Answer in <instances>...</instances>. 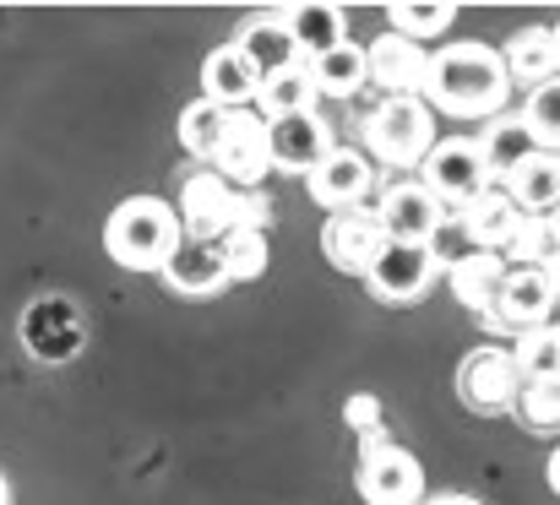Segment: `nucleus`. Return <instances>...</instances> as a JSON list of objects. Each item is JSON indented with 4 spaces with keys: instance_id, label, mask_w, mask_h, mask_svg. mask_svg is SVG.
<instances>
[{
    "instance_id": "dca6fc26",
    "label": "nucleus",
    "mask_w": 560,
    "mask_h": 505,
    "mask_svg": "<svg viewBox=\"0 0 560 505\" xmlns=\"http://www.w3.org/2000/svg\"><path fill=\"white\" fill-rule=\"evenodd\" d=\"M322 250H327V261H332L338 272L365 278L371 261L386 250V228H381V218H375L371 207H360V212H332V218L322 223Z\"/></svg>"
},
{
    "instance_id": "aec40b11",
    "label": "nucleus",
    "mask_w": 560,
    "mask_h": 505,
    "mask_svg": "<svg viewBox=\"0 0 560 505\" xmlns=\"http://www.w3.org/2000/svg\"><path fill=\"white\" fill-rule=\"evenodd\" d=\"M474 148H479V158H485L490 185H501L512 168H523L534 153H545V148H539V137L523 126V115H495V120L474 137Z\"/></svg>"
},
{
    "instance_id": "412c9836",
    "label": "nucleus",
    "mask_w": 560,
    "mask_h": 505,
    "mask_svg": "<svg viewBox=\"0 0 560 505\" xmlns=\"http://www.w3.org/2000/svg\"><path fill=\"white\" fill-rule=\"evenodd\" d=\"M457 223H463V234H468V245L474 250H495L501 256V245L512 239V228L523 223V212L512 207V196L501 190V185H490V190H479L463 212H452Z\"/></svg>"
},
{
    "instance_id": "f03ea898",
    "label": "nucleus",
    "mask_w": 560,
    "mask_h": 505,
    "mask_svg": "<svg viewBox=\"0 0 560 505\" xmlns=\"http://www.w3.org/2000/svg\"><path fill=\"white\" fill-rule=\"evenodd\" d=\"M175 218H180V239L212 245L229 228H267L272 201H267V190H240V185H223L212 168H196L180 185Z\"/></svg>"
},
{
    "instance_id": "9d476101",
    "label": "nucleus",
    "mask_w": 560,
    "mask_h": 505,
    "mask_svg": "<svg viewBox=\"0 0 560 505\" xmlns=\"http://www.w3.org/2000/svg\"><path fill=\"white\" fill-rule=\"evenodd\" d=\"M212 174L223 179V185H240V190H261V179H267V120L256 115V109H234L229 115V126H223V142H218V153H212Z\"/></svg>"
},
{
    "instance_id": "473e14b6",
    "label": "nucleus",
    "mask_w": 560,
    "mask_h": 505,
    "mask_svg": "<svg viewBox=\"0 0 560 505\" xmlns=\"http://www.w3.org/2000/svg\"><path fill=\"white\" fill-rule=\"evenodd\" d=\"M386 33H397V38H413V44H430V38H441L452 22H457V5H392L386 11Z\"/></svg>"
},
{
    "instance_id": "1a4fd4ad",
    "label": "nucleus",
    "mask_w": 560,
    "mask_h": 505,
    "mask_svg": "<svg viewBox=\"0 0 560 505\" xmlns=\"http://www.w3.org/2000/svg\"><path fill=\"white\" fill-rule=\"evenodd\" d=\"M371 212L381 218V228H386V239H392V245H424V239L435 234V223L446 218V212L435 207V196H430L413 174L386 179V185L375 190Z\"/></svg>"
},
{
    "instance_id": "a211bd4d",
    "label": "nucleus",
    "mask_w": 560,
    "mask_h": 505,
    "mask_svg": "<svg viewBox=\"0 0 560 505\" xmlns=\"http://www.w3.org/2000/svg\"><path fill=\"white\" fill-rule=\"evenodd\" d=\"M229 44L245 55V66H250L256 77H278V71H289V66H305V60L294 55V38H289V27H283L278 11H256V16H245L240 33H234Z\"/></svg>"
},
{
    "instance_id": "423d86ee",
    "label": "nucleus",
    "mask_w": 560,
    "mask_h": 505,
    "mask_svg": "<svg viewBox=\"0 0 560 505\" xmlns=\"http://www.w3.org/2000/svg\"><path fill=\"white\" fill-rule=\"evenodd\" d=\"M413 179L435 196L441 212H463L479 190H490V174H485V158H479L474 137H446V142H435V148L424 153V164H419Z\"/></svg>"
},
{
    "instance_id": "0eeeda50",
    "label": "nucleus",
    "mask_w": 560,
    "mask_h": 505,
    "mask_svg": "<svg viewBox=\"0 0 560 505\" xmlns=\"http://www.w3.org/2000/svg\"><path fill=\"white\" fill-rule=\"evenodd\" d=\"M556 300H560V272H528V267H506L501 278V294L490 305V332L523 337L539 332L556 321Z\"/></svg>"
},
{
    "instance_id": "7c9ffc66",
    "label": "nucleus",
    "mask_w": 560,
    "mask_h": 505,
    "mask_svg": "<svg viewBox=\"0 0 560 505\" xmlns=\"http://www.w3.org/2000/svg\"><path fill=\"white\" fill-rule=\"evenodd\" d=\"M506 348H512L517 380H560V332H556V321L539 327V332L512 337Z\"/></svg>"
},
{
    "instance_id": "4468645a",
    "label": "nucleus",
    "mask_w": 560,
    "mask_h": 505,
    "mask_svg": "<svg viewBox=\"0 0 560 505\" xmlns=\"http://www.w3.org/2000/svg\"><path fill=\"white\" fill-rule=\"evenodd\" d=\"M430 283H435V261H430L424 245H392L386 239V250L375 256L371 272H365V289L381 305H413V300L430 294Z\"/></svg>"
},
{
    "instance_id": "72a5a7b5",
    "label": "nucleus",
    "mask_w": 560,
    "mask_h": 505,
    "mask_svg": "<svg viewBox=\"0 0 560 505\" xmlns=\"http://www.w3.org/2000/svg\"><path fill=\"white\" fill-rule=\"evenodd\" d=\"M556 109H560V82H550V87H534L528 93V109H523V126L539 137V148L545 153H556L560 148V120H556Z\"/></svg>"
},
{
    "instance_id": "39448f33",
    "label": "nucleus",
    "mask_w": 560,
    "mask_h": 505,
    "mask_svg": "<svg viewBox=\"0 0 560 505\" xmlns=\"http://www.w3.org/2000/svg\"><path fill=\"white\" fill-rule=\"evenodd\" d=\"M360 495L365 505H424V468L392 435L360 441Z\"/></svg>"
},
{
    "instance_id": "9b49d317",
    "label": "nucleus",
    "mask_w": 560,
    "mask_h": 505,
    "mask_svg": "<svg viewBox=\"0 0 560 505\" xmlns=\"http://www.w3.org/2000/svg\"><path fill=\"white\" fill-rule=\"evenodd\" d=\"M82 316H77V305L66 300V294H44V300H33L27 310H22V348L38 359V364H66V359H77L82 353Z\"/></svg>"
},
{
    "instance_id": "f3484780",
    "label": "nucleus",
    "mask_w": 560,
    "mask_h": 505,
    "mask_svg": "<svg viewBox=\"0 0 560 505\" xmlns=\"http://www.w3.org/2000/svg\"><path fill=\"white\" fill-rule=\"evenodd\" d=\"M501 55V66H506V82L512 87H523V93H534V87H550L560 77V38L550 22H539V27H517L512 38H506V49H495Z\"/></svg>"
},
{
    "instance_id": "ddd939ff",
    "label": "nucleus",
    "mask_w": 560,
    "mask_h": 505,
    "mask_svg": "<svg viewBox=\"0 0 560 505\" xmlns=\"http://www.w3.org/2000/svg\"><path fill=\"white\" fill-rule=\"evenodd\" d=\"M430 71V49L397 33H381L365 44V87H381V98H419Z\"/></svg>"
},
{
    "instance_id": "e433bc0d",
    "label": "nucleus",
    "mask_w": 560,
    "mask_h": 505,
    "mask_svg": "<svg viewBox=\"0 0 560 505\" xmlns=\"http://www.w3.org/2000/svg\"><path fill=\"white\" fill-rule=\"evenodd\" d=\"M0 505H11V484H5V473H0Z\"/></svg>"
},
{
    "instance_id": "6ab92c4d",
    "label": "nucleus",
    "mask_w": 560,
    "mask_h": 505,
    "mask_svg": "<svg viewBox=\"0 0 560 505\" xmlns=\"http://www.w3.org/2000/svg\"><path fill=\"white\" fill-rule=\"evenodd\" d=\"M256 71L245 66V55L234 49V44H218L207 60H201V98L207 104H218V109H250L256 104Z\"/></svg>"
},
{
    "instance_id": "c9c22d12",
    "label": "nucleus",
    "mask_w": 560,
    "mask_h": 505,
    "mask_svg": "<svg viewBox=\"0 0 560 505\" xmlns=\"http://www.w3.org/2000/svg\"><path fill=\"white\" fill-rule=\"evenodd\" d=\"M424 505H485V501H474V495H446V501H424Z\"/></svg>"
},
{
    "instance_id": "c85d7f7f",
    "label": "nucleus",
    "mask_w": 560,
    "mask_h": 505,
    "mask_svg": "<svg viewBox=\"0 0 560 505\" xmlns=\"http://www.w3.org/2000/svg\"><path fill=\"white\" fill-rule=\"evenodd\" d=\"M305 71H311V87L327 93V98H354V93H365V49H360V44H338V49H327L322 60H311Z\"/></svg>"
},
{
    "instance_id": "7ed1b4c3",
    "label": "nucleus",
    "mask_w": 560,
    "mask_h": 505,
    "mask_svg": "<svg viewBox=\"0 0 560 505\" xmlns=\"http://www.w3.org/2000/svg\"><path fill=\"white\" fill-rule=\"evenodd\" d=\"M175 245H180V218H175V201L164 196H131L104 223V250L126 272H164Z\"/></svg>"
},
{
    "instance_id": "a878e982",
    "label": "nucleus",
    "mask_w": 560,
    "mask_h": 505,
    "mask_svg": "<svg viewBox=\"0 0 560 505\" xmlns=\"http://www.w3.org/2000/svg\"><path fill=\"white\" fill-rule=\"evenodd\" d=\"M506 267H528V272H556L560 267V223L556 218H523L512 228V239L501 245Z\"/></svg>"
},
{
    "instance_id": "cd10ccee",
    "label": "nucleus",
    "mask_w": 560,
    "mask_h": 505,
    "mask_svg": "<svg viewBox=\"0 0 560 505\" xmlns=\"http://www.w3.org/2000/svg\"><path fill=\"white\" fill-rule=\"evenodd\" d=\"M250 109H256L261 120H283V115H305V109H316L311 71H305V66H289V71H278V77H261Z\"/></svg>"
},
{
    "instance_id": "bb28decb",
    "label": "nucleus",
    "mask_w": 560,
    "mask_h": 505,
    "mask_svg": "<svg viewBox=\"0 0 560 505\" xmlns=\"http://www.w3.org/2000/svg\"><path fill=\"white\" fill-rule=\"evenodd\" d=\"M212 256L223 267V283H256L272 261V245H267V228H229L212 239Z\"/></svg>"
},
{
    "instance_id": "b1692460",
    "label": "nucleus",
    "mask_w": 560,
    "mask_h": 505,
    "mask_svg": "<svg viewBox=\"0 0 560 505\" xmlns=\"http://www.w3.org/2000/svg\"><path fill=\"white\" fill-rule=\"evenodd\" d=\"M501 190L512 196V207L523 218H556V201H560V158L556 153H534L523 168H512L501 179Z\"/></svg>"
},
{
    "instance_id": "5701e85b",
    "label": "nucleus",
    "mask_w": 560,
    "mask_h": 505,
    "mask_svg": "<svg viewBox=\"0 0 560 505\" xmlns=\"http://www.w3.org/2000/svg\"><path fill=\"white\" fill-rule=\"evenodd\" d=\"M283 16V27H289V38H294V55L311 66V60H322L327 49H338V44H349V16L338 11V5H289V11H278Z\"/></svg>"
},
{
    "instance_id": "2eb2a0df",
    "label": "nucleus",
    "mask_w": 560,
    "mask_h": 505,
    "mask_svg": "<svg viewBox=\"0 0 560 505\" xmlns=\"http://www.w3.org/2000/svg\"><path fill=\"white\" fill-rule=\"evenodd\" d=\"M332 126L305 109V115H283V120H267V164L283 168V174H311L332 153Z\"/></svg>"
},
{
    "instance_id": "6e6552de",
    "label": "nucleus",
    "mask_w": 560,
    "mask_h": 505,
    "mask_svg": "<svg viewBox=\"0 0 560 505\" xmlns=\"http://www.w3.org/2000/svg\"><path fill=\"white\" fill-rule=\"evenodd\" d=\"M305 190H311L316 207H327V218L332 212H360L381 190V168L365 153H354V148H332L322 164L305 174Z\"/></svg>"
},
{
    "instance_id": "c756f323",
    "label": "nucleus",
    "mask_w": 560,
    "mask_h": 505,
    "mask_svg": "<svg viewBox=\"0 0 560 505\" xmlns=\"http://www.w3.org/2000/svg\"><path fill=\"white\" fill-rule=\"evenodd\" d=\"M223 126H229V109H218V104L196 98V104L180 109V148L207 168L212 164V153H218V142H223Z\"/></svg>"
},
{
    "instance_id": "f704fd0d",
    "label": "nucleus",
    "mask_w": 560,
    "mask_h": 505,
    "mask_svg": "<svg viewBox=\"0 0 560 505\" xmlns=\"http://www.w3.org/2000/svg\"><path fill=\"white\" fill-rule=\"evenodd\" d=\"M343 424H349L360 441L386 435V408H381V397H375V391H354V397L343 402Z\"/></svg>"
},
{
    "instance_id": "f257e3e1",
    "label": "nucleus",
    "mask_w": 560,
    "mask_h": 505,
    "mask_svg": "<svg viewBox=\"0 0 560 505\" xmlns=\"http://www.w3.org/2000/svg\"><path fill=\"white\" fill-rule=\"evenodd\" d=\"M512 98L506 66L490 44L479 38H457L446 49H430V71H424V93L419 104L430 115H452V120H495Z\"/></svg>"
},
{
    "instance_id": "4be33fe9",
    "label": "nucleus",
    "mask_w": 560,
    "mask_h": 505,
    "mask_svg": "<svg viewBox=\"0 0 560 505\" xmlns=\"http://www.w3.org/2000/svg\"><path fill=\"white\" fill-rule=\"evenodd\" d=\"M501 278H506V261H501L495 250H474V256H463L457 267H446L452 300H457L468 316H479V321H490V305H495V294H501Z\"/></svg>"
},
{
    "instance_id": "f8f14e48",
    "label": "nucleus",
    "mask_w": 560,
    "mask_h": 505,
    "mask_svg": "<svg viewBox=\"0 0 560 505\" xmlns=\"http://www.w3.org/2000/svg\"><path fill=\"white\" fill-rule=\"evenodd\" d=\"M512 391H517V364H512V348L506 342H479L463 369H457V397L474 408V413H506L512 408Z\"/></svg>"
},
{
    "instance_id": "20e7f679",
    "label": "nucleus",
    "mask_w": 560,
    "mask_h": 505,
    "mask_svg": "<svg viewBox=\"0 0 560 505\" xmlns=\"http://www.w3.org/2000/svg\"><path fill=\"white\" fill-rule=\"evenodd\" d=\"M360 142H365V158L375 168L413 174L441 137H435V115L419 98H375L360 120Z\"/></svg>"
},
{
    "instance_id": "393cba45",
    "label": "nucleus",
    "mask_w": 560,
    "mask_h": 505,
    "mask_svg": "<svg viewBox=\"0 0 560 505\" xmlns=\"http://www.w3.org/2000/svg\"><path fill=\"white\" fill-rule=\"evenodd\" d=\"M175 294H186V300H212L218 289H229L223 283V267H218V256H212V245H196V239H180L175 245V256L164 261V272H159Z\"/></svg>"
},
{
    "instance_id": "2f4dec72",
    "label": "nucleus",
    "mask_w": 560,
    "mask_h": 505,
    "mask_svg": "<svg viewBox=\"0 0 560 505\" xmlns=\"http://www.w3.org/2000/svg\"><path fill=\"white\" fill-rule=\"evenodd\" d=\"M523 430H539V435H556L560 430V380H517L512 391V408Z\"/></svg>"
}]
</instances>
